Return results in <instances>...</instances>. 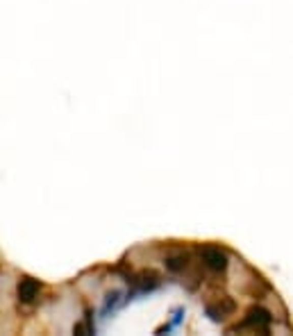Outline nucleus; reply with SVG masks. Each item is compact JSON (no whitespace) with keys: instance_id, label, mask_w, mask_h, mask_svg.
I'll return each instance as SVG.
<instances>
[{"instance_id":"1","label":"nucleus","mask_w":293,"mask_h":336,"mask_svg":"<svg viewBox=\"0 0 293 336\" xmlns=\"http://www.w3.org/2000/svg\"><path fill=\"white\" fill-rule=\"evenodd\" d=\"M271 323H273V314H271V311L263 309V307H250L241 327H250V329H257V332L268 334Z\"/></svg>"},{"instance_id":"2","label":"nucleus","mask_w":293,"mask_h":336,"mask_svg":"<svg viewBox=\"0 0 293 336\" xmlns=\"http://www.w3.org/2000/svg\"><path fill=\"white\" fill-rule=\"evenodd\" d=\"M200 259H202V264L214 272H221V270L227 268V255L221 250V248H214V246L200 248Z\"/></svg>"},{"instance_id":"3","label":"nucleus","mask_w":293,"mask_h":336,"mask_svg":"<svg viewBox=\"0 0 293 336\" xmlns=\"http://www.w3.org/2000/svg\"><path fill=\"white\" fill-rule=\"evenodd\" d=\"M234 311H237V302H234V298H221L216 304H207L204 307V314L209 316V318L214 320V323H221V320H225L227 316H232Z\"/></svg>"},{"instance_id":"4","label":"nucleus","mask_w":293,"mask_h":336,"mask_svg":"<svg viewBox=\"0 0 293 336\" xmlns=\"http://www.w3.org/2000/svg\"><path fill=\"white\" fill-rule=\"evenodd\" d=\"M39 291H41V282L34 280V277H23L16 286L18 300H21L23 304H32L34 300L39 298Z\"/></svg>"},{"instance_id":"5","label":"nucleus","mask_w":293,"mask_h":336,"mask_svg":"<svg viewBox=\"0 0 293 336\" xmlns=\"http://www.w3.org/2000/svg\"><path fill=\"white\" fill-rule=\"evenodd\" d=\"M123 302H128V300L123 298V293H121V291H111V293L105 298V302H102V316L107 318V316L114 314Z\"/></svg>"},{"instance_id":"6","label":"nucleus","mask_w":293,"mask_h":336,"mask_svg":"<svg viewBox=\"0 0 293 336\" xmlns=\"http://www.w3.org/2000/svg\"><path fill=\"white\" fill-rule=\"evenodd\" d=\"M166 270H170V272H182V270H187V266H189V257L187 255H173V257H166Z\"/></svg>"}]
</instances>
